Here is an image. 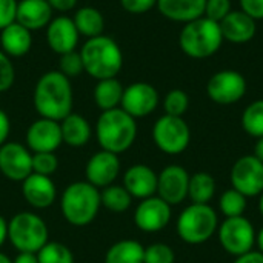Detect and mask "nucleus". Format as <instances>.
<instances>
[{
	"mask_svg": "<svg viewBox=\"0 0 263 263\" xmlns=\"http://www.w3.org/2000/svg\"><path fill=\"white\" fill-rule=\"evenodd\" d=\"M123 85L117 77L97 80L92 89V99L96 106L100 111H109L120 108L122 97H123Z\"/></svg>",
	"mask_w": 263,
	"mask_h": 263,
	"instance_id": "a878e982",
	"label": "nucleus"
},
{
	"mask_svg": "<svg viewBox=\"0 0 263 263\" xmlns=\"http://www.w3.org/2000/svg\"><path fill=\"white\" fill-rule=\"evenodd\" d=\"M74 25L80 34V37L92 39L97 35H102L105 31V17L103 14L94 8V6H82L76 11L74 17Z\"/></svg>",
	"mask_w": 263,
	"mask_h": 263,
	"instance_id": "bb28decb",
	"label": "nucleus"
},
{
	"mask_svg": "<svg viewBox=\"0 0 263 263\" xmlns=\"http://www.w3.org/2000/svg\"><path fill=\"white\" fill-rule=\"evenodd\" d=\"M256 245H257L259 251L263 254V227L259 230V233L256 234Z\"/></svg>",
	"mask_w": 263,
	"mask_h": 263,
	"instance_id": "8fccbe9b",
	"label": "nucleus"
},
{
	"mask_svg": "<svg viewBox=\"0 0 263 263\" xmlns=\"http://www.w3.org/2000/svg\"><path fill=\"white\" fill-rule=\"evenodd\" d=\"M216 194V179L205 171L194 173L190 176L188 185V199L191 203L208 205Z\"/></svg>",
	"mask_w": 263,
	"mask_h": 263,
	"instance_id": "c85d7f7f",
	"label": "nucleus"
},
{
	"mask_svg": "<svg viewBox=\"0 0 263 263\" xmlns=\"http://www.w3.org/2000/svg\"><path fill=\"white\" fill-rule=\"evenodd\" d=\"M190 174L180 165H168L157 174V193L170 206L182 203L188 199Z\"/></svg>",
	"mask_w": 263,
	"mask_h": 263,
	"instance_id": "2eb2a0df",
	"label": "nucleus"
},
{
	"mask_svg": "<svg viewBox=\"0 0 263 263\" xmlns=\"http://www.w3.org/2000/svg\"><path fill=\"white\" fill-rule=\"evenodd\" d=\"M22 196L29 206L46 210L55 202L57 188L51 177L32 173L22 182Z\"/></svg>",
	"mask_w": 263,
	"mask_h": 263,
	"instance_id": "6ab92c4d",
	"label": "nucleus"
},
{
	"mask_svg": "<svg viewBox=\"0 0 263 263\" xmlns=\"http://www.w3.org/2000/svg\"><path fill=\"white\" fill-rule=\"evenodd\" d=\"M176 253L166 243H151L145 248L143 263H174Z\"/></svg>",
	"mask_w": 263,
	"mask_h": 263,
	"instance_id": "c9c22d12",
	"label": "nucleus"
},
{
	"mask_svg": "<svg viewBox=\"0 0 263 263\" xmlns=\"http://www.w3.org/2000/svg\"><path fill=\"white\" fill-rule=\"evenodd\" d=\"M157 0H120V6L133 15H142L156 8Z\"/></svg>",
	"mask_w": 263,
	"mask_h": 263,
	"instance_id": "ea45409f",
	"label": "nucleus"
},
{
	"mask_svg": "<svg viewBox=\"0 0 263 263\" xmlns=\"http://www.w3.org/2000/svg\"><path fill=\"white\" fill-rule=\"evenodd\" d=\"M60 129H62V140L65 145L71 148H82L85 146L92 136V128L89 122L77 112L68 114L62 122H60Z\"/></svg>",
	"mask_w": 263,
	"mask_h": 263,
	"instance_id": "393cba45",
	"label": "nucleus"
},
{
	"mask_svg": "<svg viewBox=\"0 0 263 263\" xmlns=\"http://www.w3.org/2000/svg\"><path fill=\"white\" fill-rule=\"evenodd\" d=\"M37 260L39 263H74V254L66 245L49 240L37 253Z\"/></svg>",
	"mask_w": 263,
	"mask_h": 263,
	"instance_id": "473e14b6",
	"label": "nucleus"
},
{
	"mask_svg": "<svg viewBox=\"0 0 263 263\" xmlns=\"http://www.w3.org/2000/svg\"><path fill=\"white\" fill-rule=\"evenodd\" d=\"M240 9L253 17L256 22L263 20V0H239Z\"/></svg>",
	"mask_w": 263,
	"mask_h": 263,
	"instance_id": "79ce46f5",
	"label": "nucleus"
},
{
	"mask_svg": "<svg viewBox=\"0 0 263 263\" xmlns=\"http://www.w3.org/2000/svg\"><path fill=\"white\" fill-rule=\"evenodd\" d=\"M188 108H190V97L183 89H179V88L171 89L163 97V109H165V114L168 116L183 117Z\"/></svg>",
	"mask_w": 263,
	"mask_h": 263,
	"instance_id": "72a5a7b5",
	"label": "nucleus"
},
{
	"mask_svg": "<svg viewBox=\"0 0 263 263\" xmlns=\"http://www.w3.org/2000/svg\"><path fill=\"white\" fill-rule=\"evenodd\" d=\"M0 263H12V260H11L5 253H2V251H0Z\"/></svg>",
	"mask_w": 263,
	"mask_h": 263,
	"instance_id": "3c124183",
	"label": "nucleus"
},
{
	"mask_svg": "<svg viewBox=\"0 0 263 263\" xmlns=\"http://www.w3.org/2000/svg\"><path fill=\"white\" fill-rule=\"evenodd\" d=\"M219 228V217L214 208L208 205L191 203L179 216L176 230L182 242L188 245H202L208 242Z\"/></svg>",
	"mask_w": 263,
	"mask_h": 263,
	"instance_id": "0eeeda50",
	"label": "nucleus"
},
{
	"mask_svg": "<svg viewBox=\"0 0 263 263\" xmlns=\"http://www.w3.org/2000/svg\"><path fill=\"white\" fill-rule=\"evenodd\" d=\"M46 2L52 8V11L60 12V14H66L77 6L79 0H46Z\"/></svg>",
	"mask_w": 263,
	"mask_h": 263,
	"instance_id": "37998d69",
	"label": "nucleus"
},
{
	"mask_svg": "<svg viewBox=\"0 0 263 263\" xmlns=\"http://www.w3.org/2000/svg\"><path fill=\"white\" fill-rule=\"evenodd\" d=\"M154 145L168 156H179L186 151L191 142V129L183 117L162 116L153 126Z\"/></svg>",
	"mask_w": 263,
	"mask_h": 263,
	"instance_id": "6e6552de",
	"label": "nucleus"
},
{
	"mask_svg": "<svg viewBox=\"0 0 263 263\" xmlns=\"http://www.w3.org/2000/svg\"><path fill=\"white\" fill-rule=\"evenodd\" d=\"M120 174V159L117 154L109 151H97L94 153L85 166L86 182L96 186L97 190H103L112 185Z\"/></svg>",
	"mask_w": 263,
	"mask_h": 263,
	"instance_id": "f3484780",
	"label": "nucleus"
},
{
	"mask_svg": "<svg viewBox=\"0 0 263 263\" xmlns=\"http://www.w3.org/2000/svg\"><path fill=\"white\" fill-rule=\"evenodd\" d=\"M259 213H260V216L263 217V193L259 196Z\"/></svg>",
	"mask_w": 263,
	"mask_h": 263,
	"instance_id": "603ef678",
	"label": "nucleus"
},
{
	"mask_svg": "<svg viewBox=\"0 0 263 263\" xmlns=\"http://www.w3.org/2000/svg\"><path fill=\"white\" fill-rule=\"evenodd\" d=\"M242 128L251 137H263V99L254 100L243 109Z\"/></svg>",
	"mask_w": 263,
	"mask_h": 263,
	"instance_id": "7c9ffc66",
	"label": "nucleus"
},
{
	"mask_svg": "<svg viewBox=\"0 0 263 263\" xmlns=\"http://www.w3.org/2000/svg\"><path fill=\"white\" fill-rule=\"evenodd\" d=\"M17 0H0V31L15 22Z\"/></svg>",
	"mask_w": 263,
	"mask_h": 263,
	"instance_id": "a19ab883",
	"label": "nucleus"
},
{
	"mask_svg": "<svg viewBox=\"0 0 263 263\" xmlns=\"http://www.w3.org/2000/svg\"><path fill=\"white\" fill-rule=\"evenodd\" d=\"M159 102V92L151 83L134 82L123 89L120 108L137 120L153 114L157 109Z\"/></svg>",
	"mask_w": 263,
	"mask_h": 263,
	"instance_id": "f8f14e48",
	"label": "nucleus"
},
{
	"mask_svg": "<svg viewBox=\"0 0 263 263\" xmlns=\"http://www.w3.org/2000/svg\"><path fill=\"white\" fill-rule=\"evenodd\" d=\"M62 140V129L60 122L39 117L34 120L26 129V146L34 153H55Z\"/></svg>",
	"mask_w": 263,
	"mask_h": 263,
	"instance_id": "dca6fc26",
	"label": "nucleus"
},
{
	"mask_svg": "<svg viewBox=\"0 0 263 263\" xmlns=\"http://www.w3.org/2000/svg\"><path fill=\"white\" fill-rule=\"evenodd\" d=\"M100 200H102L103 208H106L108 211L116 213V214L128 211L133 203V197L125 190V186L114 185V183L100 191Z\"/></svg>",
	"mask_w": 263,
	"mask_h": 263,
	"instance_id": "c756f323",
	"label": "nucleus"
},
{
	"mask_svg": "<svg viewBox=\"0 0 263 263\" xmlns=\"http://www.w3.org/2000/svg\"><path fill=\"white\" fill-rule=\"evenodd\" d=\"M171 222V206L159 196L140 200L134 211L136 227L148 234L163 231Z\"/></svg>",
	"mask_w": 263,
	"mask_h": 263,
	"instance_id": "4468645a",
	"label": "nucleus"
},
{
	"mask_svg": "<svg viewBox=\"0 0 263 263\" xmlns=\"http://www.w3.org/2000/svg\"><path fill=\"white\" fill-rule=\"evenodd\" d=\"M15 82V68L11 60L2 49H0V92H6L12 88Z\"/></svg>",
	"mask_w": 263,
	"mask_h": 263,
	"instance_id": "4c0bfd02",
	"label": "nucleus"
},
{
	"mask_svg": "<svg viewBox=\"0 0 263 263\" xmlns=\"http://www.w3.org/2000/svg\"><path fill=\"white\" fill-rule=\"evenodd\" d=\"M9 133H11V120L8 114L3 109H0V146L8 142Z\"/></svg>",
	"mask_w": 263,
	"mask_h": 263,
	"instance_id": "c03bdc74",
	"label": "nucleus"
},
{
	"mask_svg": "<svg viewBox=\"0 0 263 263\" xmlns=\"http://www.w3.org/2000/svg\"><path fill=\"white\" fill-rule=\"evenodd\" d=\"M57 71H60L69 80L74 79V77H79L82 72H85L80 52L79 51H71V52L62 54L60 59H59V69Z\"/></svg>",
	"mask_w": 263,
	"mask_h": 263,
	"instance_id": "f704fd0d",
	"label": "nucleus"
},
{
	"mask_svg": "<svg viewBox=\"0 0 263 263\" xmlns=\"http://www.w3.org/2000/svg\"><path fill=\"white\" fill-rule=\"evenodd\" d=\"M32 103L40 117L62 122L72 112L74 91L71 80L57 69L42 74L34 86Z\"/></svg>",
	"mask_w": 263,
	"mask_h": 263,
	"instance_id": "f257e3e1",
	"label": "nucleus"
},
{
	"mask_svg": "<svg viewBox=\"0 0 263 263\" xmlns=\"http://www.w3.org/2000/svg\"><path fill=\"white\" fill-rule=\"evenodd\" d=\"M12 263H39L35 253H18Z\"/></svg>",
	"mask_w": 263,
	"mask_h": 263,
	"instance_id": "49530a36",
	"label": "nucleus"
},
{
	"mask_svg": "<svg viewBox=\"0 0 263 263\" xmlns=\"http://www.w3.org/2000/svg\"><path fill=\"white\" fill-rule=\"evenodd\" d=\"M59 168V159L55 153H34L32 154V173L51 177Z\"/></svg>",
	"mask_w": 263,
	"mask_h": 263,
	"instance_id": "e433bc0d",
	"label": "nucleus"
},
{
	"mask_svg": "<svg viewBox=\"0 0 263 263\" xmlns=\"http://www.w3.org/2000/svg\"><path fill=\"white\" fill-rule=\"evenodd\" d=\"M223 42L220 25L205 15L185 23L179 34L180 49L185 55L196 60L214 55Z\"/></svg>",
	"mask_w": 263,
	"mask_h": 263,
	"instance_id": "39448f33",
	"label": "nucleus"
},
{
	"mask_svg": "<svg viewBox=\"0 0 263 263\" xmlns=\"http://www.w3.org/2000/svg\"><path fill=\"white\" fill-rule=\"evenodd\" d=\"M231 0H206L203 15L220 23L231 12Z\"/></svg>",
	"mask_w": 263,
	"mask_h": 263,
	"instance_id": "58836bf2",
	"label": "nucleus"
},
{
	"mask_svg": "<svg viewBox=\"0 0 263 263\" xmlns=\"http://www.w3.org/2000/svg\"><path fill=\"white\" fill-rule=\"evenodd\" d=\"M230 177L231 186L245 197H256L263 193V163L253 154L237 159Z\"/></svg>",
	"mask_w": 263,
	"mask_h": 263,
	"instance_id": "9b49d317",
	"label": "nucleus"
},
{
	"mask_svg": "<svg viewBox=\"0 0 263 263\" xmlns=\"http://www.w3.org/2000/svg\"><path fill=\"white\" fill-rule=\"evenodd\" d=\"M0 49L11 59L26 55L32 48V34L17 22H12L0 31Z\"/></svg>",
	"mask_w": 263,
	"mask_h": 263,
	"instance_id": "b1692460",
	"label": "nucleus"
},
{
	"mask_svg": "<svg viewBox=\"0 0 263 263\" xmlns=\"http://www.w3.org/2000/svg\"><path fill=\"white\" fill-rule=\"evenodd\" d=\"M8 240L18 253L37 254L49 242V230L39 214L20 211L8 222Z\"/></svg>",
	"mask_w": 263,
	"mask_h": 263,
	"instance_id": "423d86ee",
	"label": "nucleus"
},
{
	"mask_svg": "<svg viewBox=\"0 0 263 263\" xmlns=\"http://www.w3.org/2000/svg\"><path fill=\"white\" fill-rule=\"evenodd\" d=\"M206 94L217 105H234L245 97L247 80L236 69L217 71L206 83Z\"/></svg>",
	"mask_w": 263,
	"mask_h": 263,
	"instance_id": "9d476101",
	"label": "nucleus"
},
{
	"mask_svg": "<svg viewBox=\"0 0 263 263\" xmlns=\"http://www.w3.org/2000/svg\"><path fill=\"white\" fill-rule=\"evenodd\" d=\"M256 234L254 225L245 216L228 217L217 228L220 247L225 253L234 257L253 251L256 245Z\"/></svg>",
	"mask_w": 263,
	"mask_h": 263,
	"instance_id": "1a4fd4ad",
	"label": "nucleus"
},
{
	"mask_svg": "<svg viewBox=\"0 0 263 263\" xmlns=\"http://www.w3.org/2000/svg\"><path fill=\"white\" fill-rule=\"evenodd\" d=\"M85 72L96 80L117 77L123 66V52L119 43L108 35L86 39L80 48Z\"/></svg>",
	"mask_w": 263,
	"mask_h": 263,
	"instance_id": "7ed1b4c3",
	"label": "nucleus"
},
{
	"mask_svg": "<svg viewBox=\"0 0 263 263\" xmlns=\"http://www.w3.org/2000/svg\"><path fill=\"white\" fill-rule=\"evenodd\" d=\"M102 208L100 190L79 180L69 183L60 199V210L65 220L72 227H86L97 217Z\"/></svg>",
	"mask_w": 263,
	"mask_h": 263,
	"instance_id": "20e7f679",
	"label": "nucleus"
},
{
	"mask_svg": "<svg viewBox=\"0 0 263 263\" xmlns=\"http://www.w3.org/2000/svg\"><path fill=\"white\" fill-rule=\"evenodd\" d=\"M253 156L257 157V159L263 163V137L257 139V142H256V145H254V154H253Z\"/></svg>",
	"mask_w": 263,
	"mask_h": 263,
	"instance_id": "09e8293b",
	"label": "nucleus"
},
{
	"mask_svg": "<svg viewBox=\"0 0 263 263\" xmlns=\"http://www.w3.org/2000/svg\"><path fill=\"white\" fill-rule=\"evenodd\" d=\"M8 240V222L3 216H0V248Z\"/></svg>",
	"mask_w": 263,
	"mask_h": 263,
	"instance_id": "de8ad7c7",
	"label": "nucleus"
},
{
	"mask_svg": "<svg viewBox=\"0 0 263 263\" xmlns=\"http://www.w3.org/2000/svg\"><path fill=\"white\" fill-rule=\"evenodd\" d=\"M206 0H157L159 12L177 23H188L203 15Z\"/></svg>",
	"mask_w": 263,
	"mask_h": 263,
	"instance_id": "5701e85b",
	"label": "nucleus"
},
{
	"mask_svg": "<svg viewBox=\"0 0 263 263\" xmlns=\"http://www.w3.org/2000/svg\"><path fill=\"white\" fill-rule=\"evenodd\" d=\"M46 29V43L48 46L59 55L76 51L80 34L74 25L72 17H68L66 14H60L57 17H52Z\"/></svg>",
	"mask_w": 263,
	"mask_h": 263,
	"instance_id": "a211bd4d",
	"label": "nucleus"
},
{
	"mask_svg": "<svg viewBox=\"0 0 263 263\" xmlns=\"http://www.w3.org/2000/svg\"><path fill=\"white\" fill-rule=\"evenodd\" d=\"M145 247L133 239H123L112 243L106 254L105 263H143Z\"/></svg>",
	"mask_w": 263,
	"mask_h": 263,
	"instance_id": "cd10ccee",
	"label": "nucleus"
},
{
	"mask_svg": "<svg viewBox=\"0 0 263 263\" xmlns=\"http://www.w3.org/2000/svg\"><path fill=\"white\" fill-rule=\"evenodd\" d=\"M233 263H263V254L260 251H250L247 254H242L239 257H236V260Z\"/></svg>",
	"mask_w": 263,
	"mask_h": 263,
	"instance_id": "a18cd8bd",
	"label": "nucleus"
},
{
	"mask_svg": "<svg viewBox=\"0 0 263 263\" xmlns=\"http://www.w3.org/2000/svg\"><path fill=\"white\" fill-rule=\"evenodd\" d=\"M94 134L100 149L119 156L134 145L137 139V122L122 108L102 111L96 122Z\"/></svg>",
	"mask_w": 263,
	"mask_h": 263,
	"instance_id": "f03ea898",
	"label": "nucleus"
},
{
	"mask_svg": "<svg viewBox=\"0 0 263 263\" xmlns=\"http://www.w3.org/2000/svg\"><path fill=\"white\" fill-rule=\"evenodd\" d=\"M52 14L54 11L46 0H20L17 2L15 22L32 32L45 29L52 20Z\"/></svg>",
	"mask_w": 263,
	"mask_h": 263,
	"instance_id": "4be33fe9",
	"label": "nucleus"
},
{
	"mask_svg": "<svg viewBox=\"0 0 263 263\" xmlns=\"http://www.w3.org/2000/svg\"><path fill=\"white\" fill-rule=\"evenodd\" d=\"M219 25L223 40L234 45L251 42L257 32V22L242 9H231V12Z\"/></svg>",
	"mask_w": 263,
	"mask_h": 263,
	"instance_id": "412c9836",
	"label": "nucleus"
},
{
	"mask_svg": "<svg viewBox=\"0 0 263 263\" xmlns=\"http://www.w3.org/2000/svg\"><path fill=\"white\" fill-rule=\"evenodd\" d=\"M247 199L248 197H245L234 188L227 190L222 193V196L219 199V210L225 216V219L243 216L247 211V205H248Z\"/></svg>",
	"mask_w": 263,
	"mask_h": 263,
	"instance_id": "2f4dec72",
	"label": "nucleus"
},
{
	"mask_svg": "<svg viewBox=\"0 0 263 263\" xmlns=\"http://www.w3.org/2000/svg\"><path fill=\"white\" fill-rule=\"evenodd\" d=\"M0 173L11 182H23L32 174V153L18 142H6L0 146Z\"/></svg>",
	"mask_w": 263,
	"mask_h": 263,
	"instance_id": "ddd939ff",
	"label": "nucleus"
},
{
	"mask_svg": "<svg viewBox=\"0 0 263 263\" xmlns=\"http://www.w3.org/2000/svg\"><path fill=\"white\" fill-rule=\"evenodd\" d=\"M123 186L133 199L153 197L157 193V173L145 163H136L125 171Z\"/></svg>",
	"mask_w": 263,
	"mask_h": 263,
	"instance_id": "aec40b11",
	"label": "nucleus"
}]
</instances>
